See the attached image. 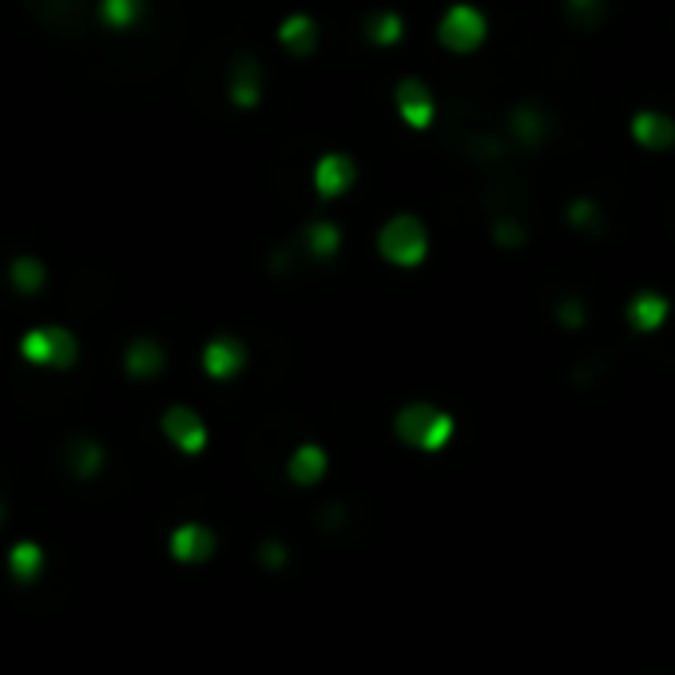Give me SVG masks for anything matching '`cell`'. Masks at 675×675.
<instances>
[{
    "mask_svg": "<svg viewBox=\"0 0 675 675\" xmlns=\"http://www.w3.org/2000/svg\"><path fill=\"white\" fill-rule=\"evenodd\" d=\"M485 16H481L473 4H458V9H449L446 16H441V24H437V36H441V44H446L449 53H473V48H481L485 44Z\"/></svg>",
    "mask_w": 675,
    "mask_h": 675,
    "instance_id": "9",
    "label": "cell"
},
{
    "mask_svg": "<svg viewBox=\"0 0 675 675\" xmlns=\"http://www.w3.org/2000/svg\"><path fill=\"white\" fill-rule=\"evenodd\" d=\"M632 139L648 151H667L675 147V120L664 112H640L632 120Z\"/></svg>",
    "mask_w": 675,
    "mask_h": 675,
    "instance_id": "13",
    "label": "cell"
},
{
    "mask_svg": "<svg viewBox=\"0 0 675 675\" xmlns=\"http://www.w3.org/2000/svg\"><path fill=\"white\" fill-rule=\"evenodd\" d=\"M378 250H382L394 267H417V262H426V255H429L426 223L414 215H394L382 230H378Z\"/></svg>",
    "mask_w": 675,
    "mask_h": 675,
    "instance_id": "7",
    "label": "cell"
},
{
    "mask_svg": "<svg viewBox=\"0 0 675 675\" xmlns=\"http://www.w3.org/2000/svg\"><path fill=\"white\" fill-rule=\"evenodd\" d=\"M365 36L374 44H397L405 36V24L397 12H374V16L365 21Z\"/></svg>",
    "mask_w": 675,
    "mask_h": 675,
    "instance_id": "22",
    "label": "cell"
},
{
    "mask_svg": "<svg viewBox=\"0 0 675 675\" xmlns=\"http://www.w3.org/2000/svg\"><path fill=\"white\" fill-rule=\"evenodd\" d=\"M60 469L72 485H100L112 469V449H108L104 437L76 429L60 441Z\"/></svg>",
    "mask_w": 675,
    "mask_h": 675,
    "instance_id": "4",
    "label": "cell"
},
{
    "mask_svg": "<svg viewBox=\"0 0 675 675\" xmlns=\"http://www.w3.org/2000/svg\"><path fill=\"white\" fill-rule=\"evenodd\" d=\"M353 179H358V167H353L350 156H323L318 164H314V188H318V195L326 199H342L346 191L353 188Z\"/></svg>",
    "mask_w": 675,
    "mask_h": 675,
    "instance_id": "12",
    "label": "cell"
},
{
    "mask_svg": "<svg viewBox=\"0 0 675 675\" xmlns=\"http://www.w3.org/2000/svg\"><path fill=\"white\" fill-rule=\"evenodd\" d=\"M159 434H164V441L176 449L179 458L188 461H199L211 449L207 417L191 409V405H167L164 414H159Z\"/></svg>",
    "mask_w": 675,
    "mask_h": 675,
    "instance_id": "5",
    "label": "cell"
},
{
    "mask_svg": "<svg viewBox=\"0 0 675 675\" xmlns=\"http://www.w3.org/2000/svg\"><path fill=\"white\" fill-rule=\"evenodd\" d=\"M493 239H497L500 247H520V243H525V227H520L517 218H497V223H493Z\"/></svg>",
    "mask_w": 675,
    "mask_h": 675,
    "instance_id": "25",
    "label": "cell"
},
{
    "mask_svg": "<svg viewBox=\"0 0 675 675\" xmlns=\"http://www.w3.org/2000/svg\"><path fill=\"white\" fill-rule=\"evenodd\" d=\"M394 100H397V112H402V120L414 132H426L429 124H434V92H429L426 83L421 80H402L397 83V92H394Z\"/></svg>",
    "mask_w": 675,
    "mask_h": 675,
    "instance_id": "11",
    "label": "cell"
},
{
    "mask_svg": "<svg viewBox=\"0 0 675 675\" xmlns=\"http://www.w3.org/2000/svg\"><path fill=\"white\" fill-rule=\"evenodd\" d=\"M144 12V0H100V16L108 29H132Z\"/></svg>",
    "mask_w": 675,
    "mask_h": 675,
    "instance_id": "21",
    "label": "cell"
},
{
    "mask_svg": "<svg viewBox=\"0 0 675 675\" xmlns=\"http://www.w3.org/2000/svg\"><path fill=\"white\" fill-rule=\"evenodd\" d=\"M53 561H48V544L32 532H4L0 544V572L12 588H36L44 584Z\"/></svg>",
    "mask_w": 675,
    "mask_h": 675,
    "instance_id": "3",
    "label": "cell"
},
{
    "mask_svg": "<svg viewBox=\"0 0 675 675\" xmlns=\"http://www.w3.org/2000/svg\"><path fill=\"white\" fill-rule=\"evenodd\" d=\"M9 279L21 294H36L44 286V262L32 259V255H21V259H12Z\"/></svg>",
    "mask_w": 675,
    "mask_h": 675,
    "instance_id": "19",
    "label": "cell"
},
{
    "mask_svg": "<svg viewBox=\"0 0 675 675\" xmlns=\"http://www.w3.org/2000/svg\"><path fill=\"white\" fill-rule=\"evenodd\" d=\"M509 127H513V135H517V139H520L525 147H537L540 139L549 135V124H544V115H540V108H532V104L513 108Z\"/></svg>",
    "mask_w": 675,
    "mask_h": 675,
    "instance_id": "18",
    "label": "cell"
},
{
    "mask_svg": "<svg viewBox=\"0 0 675 675\" xmlns=\"http://www.w3.org/2000/svg\"><path fill=\"white\" fill-rule=\"evenodd\" d=\"M164 556L179 569H207L223 556V532L215 529V520L199 513L179 517L164 532Z\"/></svg>",
    "mask_w": 675,
    "mask_h": 675,
    "instance_id": "2",
    "label": "cell"
},
{
    "mask_svg": "<svg viewBox=\"0 0 675 675\" xmlns=\"http://www.w3.org/2000/svg\"><path fill=\"white\" fill-rule=\"evenodd\" d=\"M0 532H9V505H4V497H0Z\"/></svg>",
    "mask_w": 675,
    "mask_h": 675,
    "instance_id": "27",
    "label": "cell"
},
{
    "mask_svg": "<svg viewBox=\"0 0 675 675\" xmlns=\"http://www.w3.org/2000/svg\"><path fill=\"white\" fill-rule=\"evenodd\" d=\"M243 365H247V346L239 342V338H211L207 350H203V370H207V378H215V382H230V378L239 374Z\"/></svg>",
    "mask_w": 675,
    "mask_h": 675,
    "instance_id": "10",
    "label": "cell"
},
{
    "mask_svg": "<svg viewBox=\"0 0 675 675\" xmlns=\"http://www.w3.org/2000/svg\"><path fill=\"white\" fill-rule=\"evenodd\" d=\"M279 41H282V48H291L294 56H311L314 48H318V24L299 12V16H291V21H282Z\"/></svg>",
    "mask_w": 675,
    "mask_h": 675,
    "instance_id": "17",
    "label": "cell"
},
{
    "mask_svg": "<svg viewBox=\"0 0 675 675\" xmlns=\"http://www.w3.org/2000/svg\"><path fill=\"white\" fill-rule=\"evenodd\" d=\"M21 353L36 365H72L76 362V334L68 326H44L21 338Z\"/></svg>",
    "mask_w": 675,
    "mask_h": 675,
    "instance_id": "8",
    "label": "cell"
},
{
    "mask_svg": "<svg viewBox=\"0 0 675 675\" xmlns=\"http://www.w3.org/2000/svg\"><path fill=\"white\" fill-rule=\"evenodd\" d=\"M569 223L576 230H600V207H596L593 199H576L569 207Z\"/></svg>",
    "mask_w": 675,
    "mask_h": 675,
    "instance_id": "24",
    "label": "cell"
},
{
    "mask_svg": "<svg viewBox=\"0 0 675 675\" xmlns=\"http://www.w3.org/2000/svg\"><path fill=\"white\" fill-rule=\"evenodd\" d=\"M338 247H342V235H338L334 223H311L306 227V250H311L314 259H334Z\"/></svg>",
    "mask_w": 675,
    "mask_h": 675,
    "instance_id": "20",
    "label": "cell"
},
{
    "mask_svg": "<svg viewBox=\"0 0 675 675\" xmlns=\"http://www.w3.org/2000/svg\"><path fill=\"white\" fill-rule=\"evenodd\" d=\"M230 100L239 108H255L262 100V76H259V64L243 56L235 68H230Z\"/></svg>",
    "mask_w": 675,
    "mask_h": 675,
    "instance_id": "15",
    "label": "cell"
},
{
    "mask_svg": "<svg viewBox=\"0 0 675 675\" xmlns=\"http://www.w3.org/2000/svg\"><path fill=\"white\" fill-rule=\"evenodd\" d=\"M334 477V453L323 441H299V446L282 458V481L294 493H318Z\"/></svg>",
    "mask_w": 675,
    "mask_h": 675,
    "instance_id": "6",
    "label": "cell"
},
{
    "mask_svg": "<svg viewBox=\"0 0 675 675\" xmlns=\"http://www.w3.org/2000/svg\"><path fill=\"white\" fill-rule=\"evenodd\" d=\"M628 323L635 326V330H660V326L667 323V299L655 291H644L635 294L632 302H628Z\"/></svg>",
    "mask_w": 675,
    "mask_h": 675,
    "instance_id": "16",
    "label": "cell"
},
{
    "mask_svg": "<svg viewBox=\"0 0 675 675\" xmlns=\"http://www.w3.org/2000/svg\"><path fill=\"white\" fill-rule=\"evenodd\" d=\"M124 365H127V374H132V378L147 382V378L164 374L167 353H164V346L151 342V338H135V342L127 346V353H124Z\"/></svg>",
    "mask_w": 675,
    "mask_h": 675,
    "instance_id": "14",
    "label": "cell"
},
{
    "mask_svg": "<svg viewBox=\"0 0 675 675\" xmlns=\"http://www.w3.org/2000/svg\"><path fill=\"white\" fill-rule=\"evenodd\" d=\"M556 314H561V323L569 326V330H581V326H584V302L564 299L561 306H556Z\"/></svg>",
    "mask_w": 675,
    "mask_h": 675,
    "instance_id": "26",
    "label": "cell"
},
{
    "mask_svg": "<svg viewBox=\"0 0 675 675\" xmlns=\"http://www.w3.org/2000/svg\"><path fill=\"white\" fill-rule=\"evenodd\" d=\"M608 4L604 0H564V16H569L576 29H596L604 21Z\"/></svg>",
    "mask_w": 675,
    "mask_h": 675,
    "instance_id": "23",
    "label": "cell"
},
{
    "mask_svg": "<svg viewBox=\"0 0 675 675\" xmlns=\"http://www.w3.org/2000/svg\"><path fill=\"white\" fill-rule=\"evenodd\" d=\"M458 437V417L434 402H409L394 414V441L421 458H441Z\"/></svg>",
    "mask_w": 675,
    "mask_h": 675,
    "instance_id": "1",
    "label": "cell"
}]
</instances>
